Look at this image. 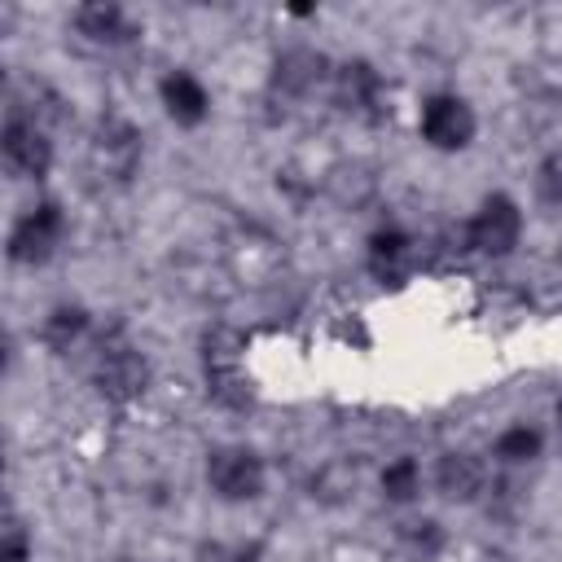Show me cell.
Wrapping results in <instances>:
<instances>
[{
	"label": "cell",
	"instance_id": "obj_17",
	"mask_svg": "<svg viewBox=\"0 0 562 562\" xmlns=\"http://www.w3.org/2000/svg\"><path fill=\"white\" fill-rule=\"evenodd\" d=\"M404 544L422 558H435L439 544H443V531H439L435 518H413V522H404Z\"/></svg>",
	"mask_w": 562,
	"mask_h": 562
},
{
	"label": "cell",
	"instance_id": "obj_10",
	"mask_svg": "<svg viewBox=\"0 0 562 562\" xmlns=\"http://www.w3.org/2000/svg\"><path fill=\"white\" fill-rule=\"evenodd\" d=\"M162 105H167V114H171L176 123L198 127V123L206 119V110H211V97H206V88H202L189 70H171V75L162 79Z\"/></svg>",
	"mask_w": 562,
	"mask_h": 562
},
{
	"label": "cell",
	"instance_id": "obj_7",
	"mask_svg": "<svg viewBox=\"0 0 562 562\" xmlns=\"http://www.w3.org/2000/svg\"><path fill=\"white\" fill-rule=\"evenodd\" d=\"M92 158H97V171L114 176V180H127L140 162V136L132 123L123 119H105L97 127V140H92Z\"/></svg>",
	"mask_w": 562,
	"mask_h": 562
},
{
	"label": "cell",
	"instance_id": "obj_9",
	"mask_svg": "<svg viewBox=\"0 0 562 562\" xmlns=\"http://www.w3.org/2000/svg\"><path fill=\"white\" fill-rule=\"evenodd\" d=\"M75 26H79V35H88L92 44H127V40L136 35L132 18H127L119 4H105V0L79 4V9H75Z\"/></svg>",
	"mask_w": 562,
	"mask_h": 562
},
{
	"label": "cell",
	"instance_id": "obj_1",
	"mask_svg": "<svg viewBox=\"0 0 562 562\" xmlns=\"http://www.w3.org/2000/svg\"><path fill=\"white\" fill-rule=\"evenodd\" d=\"M206 483L220 501H255L263 492V461L250 448H215L206 457Z\"/></svg>",
	"mask_w": 562,
	"mask_h": 562
},
{
	"label": "cell",
	"instance_id": "obj_6",
	"mask_svg": "<svg viewBox=\"0 0 562 562\" xmlns=\"http://www.w3.org/2000/svg\"><path fill=\"white\" fill-rule=\"evenodd\" d=\"M4 158H9L13 171L35 176V180H40V176L48 171V162H53V145H48L44 127H40L35 119H26L22 110H13L9 123H4Z\"/></svg>",
	"mask_w": 562,
	"mask_h": 562
},
{
	"label": "cell",
	"instance_id": "obj_11",
	"mask_svg": "<svg viewBox=\"0 0 562 562\" xmlns=\"http://www.w3.org/2000/svg\"><path fill=\"white\" fill-rule=\"evenodd\" d=\"M435 483L448 501H474L483 492V465L470 452H448L435 470Z\"/></svg>",
	"mask_w": 562,
	"mask_h": 562
},
{
	"label": "cell",
	"instance_id": "obj_19",
	"mask_svg": "<svg viewBox=\"0 0 562 562\" xmlns=\"http://www.w3.org/2000/svg\"><path fill=\"white\" fill-rule=\"evenodd\" d=\"M0 562H26V536H22V527H18V522H9V531H4Z\"/></svg>",
	"mask_w": 562,
	"mask_h": 562
},
{
	"label": "cell",
	"instance_id": "obj_20",
	"mask_svg": "<svg viewBox=\"0 0 562 562\" xmlns=\"http://www.w3.org/2000/svg\"><path fill=\"white\" fill-rule=\"evenodd\" d=\"M558 422H562V400H558Z\"/></svg>",
	"mask_w": 562,
	"mask_h": 562
},
{
	"label": "cell",
	"instance_id": "obj_5",
	"mask_svg": "<svg viewBox=\"0 0 562 562\" xmlns=\"http://www.w3.org/2000/svg\"><path fill=\"white\" fill-rule=\"evenodd\" d=\"M145 382H149V364L132 347H123V342L101 347V356H97V386H101L105 400H119V404L136 400L145 391Z\"/></svg>",
	"mask_w": 562,
	"mask_h": 562
},
{
	"label": "cell",
	"instance_id": "obj_3",
	"mask_svg": "<svg viewBox=\"0 0 562 562\" xmlns=\"http://www.w3.org/2000/svg\"><path fill=\"white\" fill-rule=\"evenodd\" d=\"M518 233H522V211L505 193L483 198V206L470 220V246L483 255H509L518 246Z\"/></svg>",
	"mask_w": 562,
	"mask_h": 562
},
{
	"label": "cell",
	"instance_id": "obj_8",
	"mask_svg": "<svg viewBox=\"0 0 562 562\" xmlns=\"http://www.w3.org/2000/svg\"><path fill=\"white\" fill-rule=\"evenodd\" d=\"M334 97L347 114H360V119H373L378 114V97H382V79L369 61H347L338 66L334 75Z\"/></svg>",
	"mask_w": 562,
	"mask_h": 562
},
{
	"label": "cell",
	"instance_id": "obj_12",
	"mask_svg": "<svg viewBox=\"0 0 562 562\" xmlns=\"http://www.w3.org/2000/svg\"><path fill=\"white\" fill-rule=\"evenodd\" d=\"M321 75H325V57L312 53V48H290V53L277 61V88H285V92H294V97L312 92V88L321 83Z\"/></svg>",
	"mask_w": 562,
	"mask_h": 562
},
{
	"label": "cell",
	"instance_id": "obj_2",
	"mask_svg": "<svg viewBox=\"0 0 562 562\" xmlns=\"http://www.w3.org/2000/svg\"><path fill=\"white\" fill-rule=\"evenodd\" d=\"M422 136H426V145H435L443 154L465 149L474 140V110H470V101L457 97V92L426 97V105H422Z\"/></svg>",
	"mask_w": 562,
	"mask_h": 562
},
{
	"label": "cell",
	"instance_id": "obj_4",
	"mask_svg": "<svg viewBox=\"0 0 562 562\" xmlns=\"http://www.w3.org/2000/svg\"><path fill=\"white\" fill-rule=\"evenodd\" d=\"M61 228H66V220H61V206L57 202L31 206L13 224V233H9V259L13 263H44L53 255V246L61 241Z\"/></svg>",
	"mask_w": 562,
	"mask_h": 562
},
{
	"label": "cell",
	"instance_id": "obj_15",
	"mask_svg": "<svg viewBox=\"0 0 562 562\" xmlns=\"http://www.w3.org/2000/svg\"><path fill=\"white\" fill-rule=\"evenodd\" d=\"M382 492L386 501H413L422 492V470L413 457H395L386 470H382Z\"/></svg>",
	"mask_w": 562,
	"mask_h": 562
},
{
	"label": "cell",
	"instance_id": "obj_18",
	"mask_svg": "<svg viewBox=\"0 0 562 562\" xmlns=\"http://www.w3.org/2000/svg\"><path fill=\"white\" fill-rule=\"evenodd\" d=\"M536 189L549 206H562V158H549L540 162V176H536Z\"/></svg>",
	"mask_w": 562,
	"mask_h": 562
},
{
	"label": "cell",
	"instance_id": "obj_14",
	"mask_svg": "<svg viewBox=\"0 0 562 562\" xmlns=\"http://www.w3.org/2000/svg\"><path fill=\"white\" fill-rule=\"evenodd\" d=\"M83 329H88V312L79 303H61V307H53L44 316V342L53 351H70L83 338Z\"/></svg>",
	"mask_w": 562,
	"mask_h": 562
},
{
	"label": "cell",
	"instance_id": "obj_13",
	"mask_svg": "<svg viewBox=\"0 0 562 562\" xmlns=\"http://www.w3.org/2000/svg\"><path fill=\"white\" fill-rule=\"evenodd\" d=\"M408 255H413V241L400 233V228H378L369 237V268L382 277V281H395L404 268H408Z\"/></svg>",
	"mask_w": 562,
	"mask_h": 562
},
{
	"label": "cell",
	"instance_id": "obj_16",
	"mask_svg": "<svg viewBox=\"0 0 562 562\" xmlns=\"http://www.w3.org/2000/svg\"><path fill=\"white\" fill-rule=\"evenodd\" d=\"M540 448H544V439H540V430H536V426H509V430L496 439V457H501V461H509V465L540 457Z\"/></svg>",
	"mask_w": 562,
	"mask_h": 562
}]
</instances>
